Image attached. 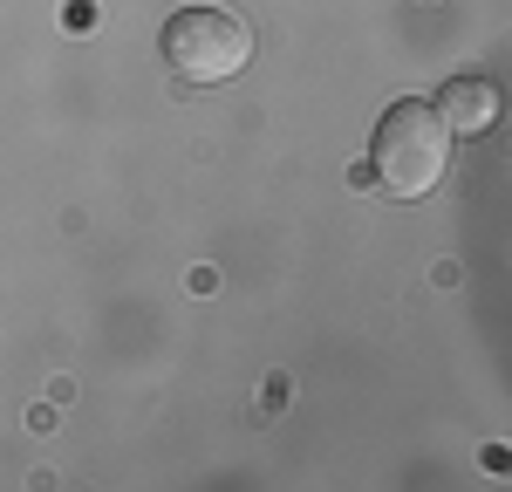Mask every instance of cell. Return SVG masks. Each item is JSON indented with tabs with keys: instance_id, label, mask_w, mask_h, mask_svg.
Returning a JSON list of instances; mask_svg holds the SVG:
<instances>
[{
	"instance_id": "7a4b0ae2",
	"label": "cell",
	"mask_w": 512,
	"mask_h": 492,
	"mask_svg": "<svg viewBox=\"0 0 512 492\" xmlns=\"http://www.w3.org/2000/svg\"><path fill=\"white\" fill-rule=\"evenodd\" d=\"M164 62H171V76L178 82H198V89H212V82H233L246 62H253V35H246V21L226 14V7H178L171 21H164Z\"/></svg>"
},
{
	"instance_id": "6da1fadb",
	"label": "cell",
	"mask_w": 512,
	"mask_h": 492,
	"mask_svg": "<svg viewBox=\"0 0 512 492\" xmlns=\"http://www.w3.org/2000/svg\"><path fill=\"white\" fill-rule=\"evenodd\" d=\"M369 164H376V185L390 199H424L437 192L444 164H451V123L437 103L424 96H403L376 117V137H369Z\"/></svg>"
},
{
	"instance_id": "3957f363",
	"label": "cell",
	"mask_w": 512,
	"mask_h": 492,
	"mask_svg": "<svg viewBox=\"0 0 512 492\" xmlns=\"http://www.w3.org/2000/svg\"><path fill=\"white\" fill-rule=\"evenodd\" d=\"M437 110L451 123V137H478V130H492L499 123V89L485 76H458L437 89Z\"/></svg>"
}]
</instances>
